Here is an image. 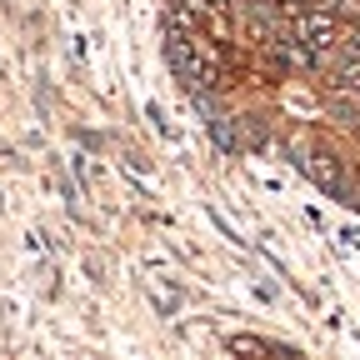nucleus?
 <instances>
[{
	"label": "nucleus",
	"instance_id": "nucleus-3",
	"mask_svg": "<svg viewBox=\"0 0 360 360\" xmlns=\"http://www.w3.org/2000/svg\"><path fill=\"white\" fill-rule=\"evenodd\" d=\"M225 345H231L236 355H260V350H270V340H260V335H231Z\"/></svg>",
	"mask_w": 360,
	"mask_h": 360
},
{
	"label": "nucleus",
	"instance_id": "nucleus-2",
	"mask_svg": "<svg viewBox=\"0 0 360 360\" xmlns=\"http://www.w3.org/2000/svg\"><path fill=\"white\" fill-rule=\"evenodd\" d=\"M295 30H300V40L310 45L315 56L335 45V15H330V11H321V6H315V11H305V15L295 20Z\"/></svg>",
	"mask_w": 360,
	"mask_h": 360
},
{
	"label": "nucleus",
	"instance_id": "nucleus-4",
	"mask_svg": "<svg viewBox=\"0 0 360 360\" xmlns=\"http://www.w3.org/2000/svg\"><path fill=\"white\" fill-rule=\"evenodd\" d=\"M285 11H295V15H305V0H281Z\"/></svg>",
	"mask_w": 360,
	"mask_h": 360
},
{
	"label": "nucleus",
	"instance_id": "nucleus-1",
	"mask_svg": "<svg viewBox=\"0 0 360 360\" xmlns=\"http://www.w3.org/2000/svg\"><path fill=\"white\" fill-rule=\"evenodd\" d=\"M315 186H321L326 195H335V200H345L350 195V186H345V170H340V160H330V155H300L295 160Z\"/></svg>",
	"mask_w": 360,
	"mask_h": 360
}]
</instances>
